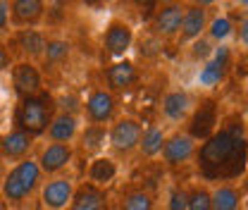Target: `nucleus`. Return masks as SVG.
I'll use <instances>...</instances> for the list:
<instances>
[{
  "instance_id": "7ed1b4c3",
  "label": "nucleus",
  "mask_w": 248,
  "mask_h": 210,
  "mask_svg": "<svg viewBox=\"0 0 248 210\" xmlns=\"http://www.w3.org/2000/svg\"><path fill=\"white\" fill-rule=\"evenodd\" d=\"M55 113H58L55 93L43 89L36 96L17 100L15 113H12V129H19V131L29 134L31 139H41V136H46Z\"/></svg>"
},
{
  "instance_id": "473e14b6",
  "label": "nucleus",
  "mask_w": 248,
  "mask_h": 210,
  "mask_svg": "<svg viewBox=\"0 0 248 210\" xmlns=\"http://www.w3.org/2000/svg\"><path fill=\"white\" fill-rule=\"evenodd\" d=\"M12 65H15V58L10 55V48H7L5 38H0V74H2V72H7Z\"/></svg>"
},
{
  "instance_id": "39448f33",
  "label": "nucleus",
  "mask_w": 248,
  "mask_h": 210,
  "mask_svg": "<svg viewBox=\"0 0 248 210\" xmlns=\"http://www.w3.org/2000/svg\"><path fill=\"white\" fill-rule=\"evenodd\" d=\"M143 122L134 115H120L117 120L108 127V148L110 158H129L134 155L141 141Z\"/></svg>"
},
{
  "instance_id": "f704fd0d",
  "label": "nucleus",
  "mask_w": 248,
  "mask_h": 210,
  "mask_svg": "<svg viewBox=\"0 0 248 210\" xmlns=\"http://www.w3.org/2000/svg\"><path fill=\"white\" fill-rule=\"evenodd\" d=\"M0 210H10V206L5 203V198H2V196H0Z\"/></svg>"
},
{
  "instance_id": "f03ea898",
  "label": "nucleus",
  "mask_w": 248,
  "mask_h": 210,
  "mask_svg": "<svg viewBox=\"0 0 248 210\" xmlns=\"http://www.w3.org/2000/svg\"><path fill=\"white\" fill-rule=\"evenodd\" d=\"M43 172L38 167V162L31 158H24L19 162H15L0 184V196L5 198V203L10 208H29V201L38 196V189L43 184Z\"/></svg>"
},
{
  "instance_id": "6ab92c4d",
  "label": "nucleus",
  "mask_w": 248,
  "mask_h": 210,
  "mask_svg": "<svg viewBox=\"0 0 248 210\" xmlns=\"http://www.w3.org/2000/svg\"><path fill=\"white\" fill-rule=\"evenodd\" d=\"M67 210H112V194L110 189L93 186L89 181H77L72 203Z\"/></svg>"
},
{
  "instance_id": "0eeeda50",
  "label": "nucleus",
  "mask_w": 248,
  "mask_h": 210,
  "mask_svg": "<svg viewBox=\"0 0 248 210\" xmlns=\"http://www.w3.org/2000/svg\"><path fill=\"white\" fill-rule=\"evenodd\" d=\"M131 46H134V27L120 17H112L105 24L103 38H100V60H122L131 50Z\"/></svg>"
},
{
  "instance_id": "f257e3e1",
  "label": "nucleus",
  "mask_w": 248,
  "mask_h": 210,
  "mask_svg": "<svg viewBox=\"0 0 248 210\" xmlns=\"http://www.w3.org/2000/svg\"><path fill=\"white\" fill-rule=\"evenodd\" d=\"M196 172L201 179L215 184H234L246 175V124L239 113H229L219 120V127L210 139L198 144Z\"/></svg>"
},
{
  "instance_id": "6e6552de",
  "label": "nucleus",
  "mask_w": 248,
  "mask_h": 210,
  "mask_svg": "<svg viewBox=\"0 0 248 210\" xmlns=\"http://www.w3.org/2000/svg\"><path fill=\"white\" fill-rule=\"evenodd\" d=\"M81 113L89 124L110 127L120 117V98L112 96L110 91H105L103 86H93L86 96V100L81 103Z\"/></svg>"
},
{
  "instance_id": "5701e85b",
  "label": "nucleus",
  "mask_w": 248,
  "mask_h": 210,
  "mask_svg": "<svg viewBox=\"0 0 248 210\" xmlns=\"http://www.w3.org/2000/svg\"><path fill=\"white\" fill-rule=\"evenodd\" d=\"M112 206L117 210H155L157 201L148 186L129 184L117 194V201H112Z\"/></svg>"
},
{
  "instance_id": "4468645a",
  "label": "nucleus",
  "mask_w": 248,
  "mask_h": 210,
  "mask_svg": "<svg viewBox=\"0 0 248 210\" xmlns=\"http://www.w3.org/2000/svg\"><path fill=\"white\" fill-rule=\"evenodd\" d=\"M10 81H12V91L17 96V100L36 96L46 89L43 86V72L36 62L17 60L10 67Z\"/></svg>"
},
{
  "instance_id": "393cba45",
  "label": "nucleus",
  "mask_w": 248,
  "mask_h": 210,
  "mask_svg": "<svg viewBox=\"0 0 248 210\" xmlns=\"http://www.w3.org/2000/svg\"><path fill=\"white\" fill-rule=\"evenodd\" d=\"M69 55H72V43L67 38L48 36V43H46V50H43V58H41L38 67H43L46 72H55V69H60L62 65H67Z\"/></svg>"
},
{
  "instance_id": "a211bd4d",
  "label": "nucleus",
  "mask_w": 248,
  "mask_h": 210,
  "mask_svg": "<svg viewBox=\"0 0 248 210\" xmlns=\"http://www.w3.org/2000/svg\"><path fill=\"white\" fill-rule=\"evenodd\" d=\"M46 10H48V5L43 0H12V2H7L10 29H38L46 19Z\"/></svg>"
},
{
  "instance_id": "aec40b11",
  "label": "nucleus",
  "mask_w": 248,
  "mask_h": 210,
  "mask_svg": "<svg viewBox=\"0 0 248 210\" xmlns=\"http://www.w3.org/2000/svg\"><path fill=\"white\" fill-rule=\"evenodd\" d=\"M33 148H36V139H31L29 134H24L19 129L0 131V158H2V162L15 165L24 158H31Z\"/></svg>"
},
{
  "instance_id": "f3484780",
  "label": "nucleus",
  "mask_w": 248,
  "mask_h": 210,
  "mask_svg": "<svg viewBox=\"0 0 248 210\" xmlns=\"http://www.w3.org/2000/svg\"><path fill=\"white\" fill-rule=\"evenodd\" d=\"M208 24H210V5L208 2H186L177 43L179 46H188V43L203 38Z\"/></svg>"
},
{
  "instance_id": "1a4fd4ad",
  "label": "nucleus",
  "mask_w": 248,
  "mask_h": 210,
  "mask_svg": "<svg viewBox=\"0 0 248 210\" xmlns=\"http://www.w3.org/2000/svg\"><path fill=\"white\" fill-rule=\"evenodd\" d=\"M232 67H234V50H232V46L222 43L213 50V55L201 65L196 81H198L201 89L213 91L227 81V77L232 74Z\"/></svg>"
},
{
  "instance_id": "dca6fc26",
  "label": "nucleus",
  "mask_w": 248,
  "mask_h": 210,
  "mask_svg": "<svg viewBox=\"0 0 248 210\" xmlns=\"http://www.w3.org/2000/svg\"><path fill=\"white\" fill-rule=\"evenodd\" d=\"M162 120L170 124H184L196 105V96L186 89H170L165 91L157 100Z\"/></svg>"
},
{
  "instance_id": "4be33fe9",
  "label": "nucleus",
  "mask_w": 248,
  "mask_h": 210,
  "mask_svg": "<svg viewBox=\"0 0 248 210\" xmlns=\"http://www.w3.org/2000/svg\"><path fill=\"white\" fill-rule=\"evenodd\" d=\"M117 175H120V165L110 155L91 158L89 165L84 167V181H89L93 186H100V189H108L112 181L117 179Z\"/></svg>"
},
{
  "instance_id": "423d86ee",
  "label": "nucleus",
  "mask_w": 248,
  "mask_h": 210,
  "mask_svg": "<svg viewBox=\"0 0 248 210\" xmlns=\"http://www.w3.org/2000/svg\"><path fill=\"white\" fill-rule=\"evenodd\" d=\"M103 81L105 86L103 89L110 91L112 96H124V93H131V91L139 89L143 74H141V67L136 65L134 60L129 58H122V60H115V62H108L103 65Z\"/></svg>"
},
{
  "instance_id": "412c9836",
  "label": "nucleus",
  "mask_w": 248,
  "mask_h": 210,
  "mask_svg": "<svg viewBox=\"0 0 248 210\" xmlns=\"http://www.w3.org/2000/svg\"><path fill=\"white\" fill-rule=\"evenodd\" d=\"M105 148H108V127L86 124L84 129H79V136L74 144V155H79L89 162L91 158L103 155Z\"/></svg>"
},
{
  "instance_id": "2eb2a0df",
  "label": "nucleus",
  "mask_w": 248,
  "mask_h": 210,
  "mask_svg": "<svg viewBox=\"0 0 248 210\" xmlns=\"http://www.w3.org/2000/svg\"><path fill=\"white\" fill-rule=\"evenodd\" d=\"M196 148H198V144L191 136H186L182 129H177V131H172V134L165 136V144H162V150H160L162 165L170 167V170L184 167V165H188L193 160Z\"/></svg>"
},
{
  "instance_id": "9b49d317",
  "label": "nucleus",
  "mask_w": 248,
  "mask_h": 210,
  "mask_svg": "<svg viewBox=\"0 0 248 210\" xmlns=\"http://www.w3.org/2000/svg\"><path fill=\"white\" fill-rule=\"evenodd\" d=\"M10 48V55L17 60H27V62H41L46 43H48V33L41 29H19L12 31L10 38L5 41Z\"/></svg>"
},
{
  "instance_id": "f8f14e48",
  "label": "nucleus",
  "mask_w": 248,
  "mask_h": 210,
  "mask_svg": "<svg viewBox=\"0 0 248 210\" xmlns=\"http://www.w3.org/2000/svg\"><path fill=\"white\" fill-rule=\"evenodd\" d=\"M74 189H77V181L69 175L48 177L38 189V203L43 210H67L72 203Z\"/></svg>"
},
{
  "instance_id": "c9c22d12",
  "label": "nucleus",
  "mask_w": 248,
  "mask_h": 210,
  "mask_svg": "<svg viewBox=\"0 0 248 210\" xmlns=\"http://www.w3.org/2000/svg\"><path fill=\"white\" fill-rule=\"evenodd\" d=\"M10 210H31V208H10Z\"/></svg>"
},
{
  "instance_id": "7c9ffc66",
  "label": "nucleus",
  "mask_w": 248,
  "mask_h": 210,
  "mask_svg": "<svg viewBox=\"0 0 248 210\" xmlns=\"http://www.w3.org/2000/svg\"><path fill=\"white\" fill-rule=\"evenodd\" d=\"M213 50H215V46L203 36V38H198V41L191 43V60L193 62H205L210 55H213Z\"/></svg>"
},
{
  "instance_id": "c85d7f7f",
  "label": "nucleus",
  "mask_w": 248,
  "mask_h": 210,
  "mask_svg": "<svg viewBox=\"0 0 248 210\" xmlns=\"http://www.w3.org/2000/svg\"><path fill=\"white\" fill-rule=\"evenodd\" d=\"M186 210H210V186L191 184L186 189Z\"/></svg>"
},
{
  "instance_id": "ddd939ff",
  "label": "nucleus",
  "mask_w": 248,
  "mask_h": 210,
  "mask_svg": "<svg viewBox=\"0 0 248 210\" xmlns=\"http://www.w3.org/2000/svg\"><path fill=\"white\" fill-rule=\"evenodd\" d=\"M74 144H43L36 150L33 160L38 162L43 177H58L64 175V170L74 162Z\"/></svg>"
},
{
  "instance_id": "2f4dec72",
  "label": "nucleus",
  "mask_w": 248,
  "mask_h": 210,
  "mask_svg": "<svg viewBox=\"0 0 248 210\" xmlns=\"http://www.w3.org/2000/svg\"><path fill=\"white\" fill-rule=\"evenodd\" d=\"M167 210H186V189L174 184L167 189Z\"/></svg>"
},
{
  "instance_id": "bb28decb",
  "label": "nucleus",
  "mask_w": 248,
  "mask_h": 210,
  "mask_svg": "<svg viewBox=\"0 0 248 210\" xmlns=\"http://www.w3.org/2000/svg\"><path fill=\"white\" fill-rule=\"evenodd\" d=\"M165 136H167V131H165V127H160V124H148V127H143V131H141V141H139V155L141 158H146V160H153L160 155V150H162V144H165Z\"/></svg>"
},
{
  "instance_id": "9d476101",
  "label": "nucleus",
  "mask_w": 248,
  "mask_h": 210,
  "mask_svg": "<svg viewBox=\"0 0 248 210\" xmlns=\"http://www.w3.org/2000/svg\"><path fill=\"white\" fill-rule=\"evenodd\" d=\"M184 7L186 2H157V10L148 19V33L160 38V41H172L179 36L182 29V19H184Z\"/></svg>"
},
{
  "instance_id": "20e7f679",
  "label": "nucleus",
  "mask_w": 248,
  "mask_h": 210,
  "mask_svg": "<svg viewBox=\"0 0 248 210\" xmlns=\"http://www.w3.org/2000/svg\"><path fill=\"white\" fill-rule=\"evenodd\" d=\"M219 120H222V115H219V98H215V96H201L196 100L188 120L184 122L182 131L186 136H191L196 144L198 141L203 144L205 139H210L215 134V129L219 127Z\"/></svg>"
},
{
  "instance_id": "b1692460",
  "label": "nucleus",
  "mask_w": 248,
  "mask_h": 210,
  "mask_svg": "<svg viewBox=\"0 0 248 210\" xmlns=\"http://www.w3.org/2000/svg\"><path fill=\"white\" fill-rule=\"evenodd\" d=\"M77 136H79V117L58 110L46 131V139L50 144H74Z\"/></svg>"
},
{
  "instance_id": "c756f323",
  "label": "nucleus",
  "mask_w": 248,
  "mask_h": 210,
  "mask_svg": "<svg viewBox=\"0 0 248 210\" xmlns=\"http://www.w3.org/2000/svg\"><path fill=\"white\" fill-rule=\"evenodd\" d=\"M160 55H162V41L151 36V33H146L139 41V58H143V60H157Z\"/></svg>"
},
{
  "instance_id": "cd10ccee",
  "label": "nucleus",
  "mask_w": 248,
  "mask_h": 210,
  "mask_svg": "<svg viewBox=\"0 0 248 210\" xmlns=\"http://www.w3.org/2000/svg\"><path fill=\"white\" fill-rule=\"evenodd\" d=\"M232 17H229V12H222V15H215L213 19H210V24H208V29H205V38L210 41V43H224L229 36H232Z\"/></svg>"
},
{
  "instance_id": "a878e982",
  "label": "nucleus",
  "mask_w": 248,
  "mask_h": 210,
  "mask_svg": "<svg viewBox=\"0 0 248 210\" xmlns=\"http://www.w3.org/2000/svg\"><path fill=\"white\" fill-rule=\"evenodd\" d=\"M244 189L236 184H217L210 189V210H241Z\"/></svg>"
},
{
  "instance_id": "72a5a7b5",
  "label": "nucleus",
  "mask_w": 248,
  "mask_h": 210,
  "mask_svg": "<svg viewBox=\"0 0 248 210\" xmlns=\"http://www.w3.org/2000/svg\"><path fill=\"white\" fill-rule=\"evenodd\" d=\"M5 172H7V167H5V162H2V158H0V184H2V177H5Z\"/></svg>"
}]
</instances>
